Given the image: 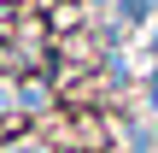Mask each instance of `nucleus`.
Wrapping results in <instances>:
<instances>
[{"mask_svg": "<svg viewBox=\"0 0 158 153\" xmlns=\"http://www.w3.org/2000/svg\"><path fill=\"white\" fill-rule=\"evenodd\" d=\"M12 153H53V147H47V142H18Z\"/></svg>", "mask_w": 158, "mask_h": 153, "instance_id": "nucleus-2", "label": "nucleus"}, {"mask_svg": "<svg viewBox=\"0 0 158 153\" xmlns=\"http://www.w3.org/2000/svg\"><path fill=\"white\" fill-rule=\"evenodd\" d=\"M23 106H47V88L41 83H23Z\"/></svg>", "mask_w": 158, "mask_h": 153, "instance_id": "nucleus-1", "label": "nucleus"}]
</instances>
